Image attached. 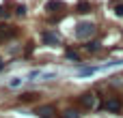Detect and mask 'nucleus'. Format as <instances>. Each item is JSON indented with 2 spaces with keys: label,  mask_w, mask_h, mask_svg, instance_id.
Returning <instances> with one entry per match:
<instances>
[{
  "label": "nucleus",
  "mask_w": 123,
  "mask_h": 118,
  "mask_svg": "<svg viewBox=\"0 0 123 118\" xmlns=\"http://www.w3.org/2000/svg\"><path fill=\"white\" fill-rule=\"evenodd\" d=\"M97 32V26L93 24V21H80L78 26H76V30H74V37L76 39H80V41H91V37Z\"/></svg>",
  "instance_id": "obj_1"
},
{
  "label": "nucleus",
  "mask_w": 123,
  "mask_h": 118,
  "mask_svg": "<svg viewBox=\"0 0 123 118\" xmlns=\"http://www.w3.org/2000/svg\"><path fill=\"white\" fill-rule=\"evenodd\" d=\"M78 105L80 107H84V110H97L99 107V103H97V95L95 92H82L80 97H78Z\"/></svg>",
  "instance_id": "obj_2"
},
{
  "label": "nucleus",
  "mask_w": 123,
  "mask_h": 118,
  "mask_svg": "<svg viewBox=\"0 0 123 118\" xmlns=\"http://www.w3.org/2000/svg\"><path fill=\"white\" fill-rule=\"evenodd\" d=\"M17 37V28L15 26H9V24H0V45L2 43H9L11 39Z\"/></svg>",
  "instance_id": "obj_3"
},
{
  "label": "nucleus",
  "mask_w": 123,
  "mask_h": 118,
  "mask_svg": "<svg viewBox=\"0 0 123 118\" xmlns=\"http://www.w3.org/2000/svg\"><path fill=\"white\" fill-rule=\"evenodd\" d=\"M102 110H106L108 114H119L123 110V101L117 99V97H110V99H106V103L102 105Z\"/></svg>",
  "instance_id": "obj_4"
},
{
  "label": "nucleus",
  "mask_w": 123,
  "mask_h": 118,
  "mask_svg": "<svg viewBox=\"0 0 123 118\" xmlns=\"http://www.w3.org/2000/svg\"><path fill=\"white\" fill-rule=\"evenodd\" d=\"M41 41L45 45H61V37L54 32V30H43L41 32Z\"/></svg>",
  "instance_id": "obj_5"
},
{
  "label": "nucleus",
  "mask_w": 123,
  "mask_h": 118,
  "mask_svg": "<svg viewBox=\"0 0 123 118\" xmlns=\"http://www.w3.org/2000/svg\"><path fill=\"white\" fill-rule=\"evenodd\" d=\"M35 114L39 118H54V114H56V107L52 105V103H48V105H39L37 110H35Z\"/></svg>",
  "instance_id": "obj_6"
},
{
  "label": "nucleus",
  "mask_w": 123,
  "mask_h": 118,
  "mask_svg": "<svg viewBox=\"0 0 123 118\" xmlns=\"http://www.w3.org/2000/svg\"><path fill=\"white\" fill-rule=\"evenodd\" d=\"M45 11H48V13H61V11H65V4H63L61 0H50V2L45 4Z\"/></svg>",
  "instance_id": "obj_7"
},
{
  "label": "nucleus",
  "mask_w": 123,
  "mask_h": 118,
  "mask_svg": "<svg viewBox=\"0 0 123 118\" xmlns=\"http://www.w3.org/2000/svg\"><path fill=\"white\" fill-rule=\"evenodd\" d=\"M84 49H86L89 54H95V52H99V49H102V43H99V41H86Z\"/></svg>",
  "instance_id": "obj_8"
},
{
  "label": "nucleus",
  "mask_w": 123,
  "mask_h": 118,
  "mask_svg": "<svg viewBox=\"0 0 123 118\" xmlns=\"http://www.w3.org/2000/svg\"><path fill=\"white\" fill-rule=\"evenodd\" d=\"M37 99H39V92H22L19 95L22 103H30V101H37Z\"/></svg>",
  "instance_id": "obj_9"
},
{
  "label": "nucleus",
  "mask_w": 123,
  "mask_h": 118,
  "mask_svg": "<svg viewBox=\"0 0 123 118\" xmlns=\"http://www.w3.org/2000/svg\"><path fill=\"white\" fill-rule=\"evenodd\" d=\"M65 58L71 60V62H82V60H80V54L74 52V49H67V52H65Z\"/></svg>",
  "instance_id": "obj_10"
},
{
  "label": "nucleus",
  "mask_w": 123,
  "mask_h": 118,
  "mask_svg": "<svg viewBox=\"0 0 123 118\" xmlns=\"http://www.w3.org/2000/svg\"><path fill=\"white\" fill-rule=\"evenodd\" d=\"M82 114H80V110H65L63 114H61V118H80Z\"/></svg>",
  "instance_id": "obj_11"
},
{
  "label": "nucleus",
  "mask_w": 123,
  "mask_h": 118,
  "mask_svg": "<svg viewBox=\"0 0 123 118\" xmlns=\"http://www.w3.org/2000/svg\"><path fill=\"white\" fill-rule=\"evenodd\" d=\"M93 6H91V2H80L78 6H76V13H89Z\"/></svg>",
  "instance_id": "obj_12"
},
{
  "label": "nucleus",
  "mask_w": 123,
  "mask_h": 118,
  "mask_svg": "<svg viewBox=\"0 0 123 118\" xmlns=\"http://www.w3.org/2000/svg\"><path fill=\"white\" fill-rule=\"evenodd\" d=\"M97 71H99L97 67H89V69H82L78 75H82V77H84V75H93V73H97Z\"/></svg>",
  "instance_id": "obj_13"
},
{
  "label": "nucleus",
  "mask_w": 123,
  "mask_h": 118,
  "mask_svg": "<svg viewBox=\"0 0 123 118\" xmlns=\"http://www.w3.org/2000/svg\"><path fill=\"white\" fill-rule=\"evenodd\" d=\"M19 84H22V80H19V77H13V80L9 82V86H11V88H17Z\"/></svg>",
  "instance_id": "obj_14"
},
{
  "label": "nucleus",
  "mask_w": 123,
  "mask_h": 118,
  "mask_svg": "<svg viewBox=\"0 0 123 118\" xmlns=\"http://www.w3.org/2000/svg\"><path fill=\"white\" fill-rule=\"evenodd\" d=\"M115 15L117 17H123V4H117L115 6Z\"/></svg>",
  "instance_id": "obj_15"
},
{
  "label": "nucleus",
  "mask_w": 123,
  "mask_h": 118,
  "mask_svg": "<svg viewBox=\"0 0 123 118\" xmlns=\"http://www.w3.org/2000/svg\"><path fill=\"white\" fill-rule=\"evenodd\" d=\"M17 15H26V6H24V4L17 6Z\"/></svg>",
  "instance_id": "obj_16"
},
{
  "label": "nucleus",
  "mask_w": 123,
  "mask_h": 118,
  "mask_svg": "<svg viewBox=\"0 0 123 118\" xmlns=\"http://www.w3.org/2000/svg\"><path fill=\"white\" fill-rule=\"evenodd\" d=\"M0 17H9V11H6L2 4H0Z\"/></svg>",
  "instance_id": "obj_17"
},
{
  "label": "nucleus",
  "mask_w": 123,
  "mask_h": 118,
  "mask_svg": "<svg viewBox=\"0 0 123 118\" xmlns=\"http://www.w3.org/2000/svg\"><path fill=\"white\" fill-rule=\"evenodd\" d=\"M2 69H4V60L0 58V71H2Z\"/></svg>",
  "instance_id": "obj_18"
}]
</instances>
